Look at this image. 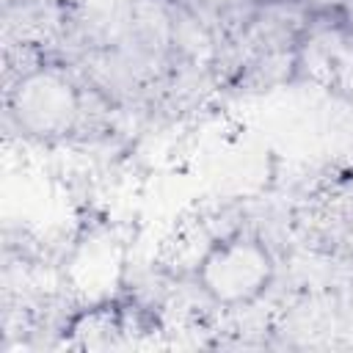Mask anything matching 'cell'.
Instances as JSON below:
<instances>
[{"label":"cell","mask_w":353,"mask_h":353,"mask_svg":"<svg viewBox=\"0 0 353 353\" xmlns=\"http://www.w3.org/2000/svg\"><path fill=\"white\" fill-rule=\"evenodd\" d=\"M11 113L19 130L39 138H55L77 124L80 94L63 72L50 66L33 69L30 74L19 77L17 88L11 91Z\"/></svg>","instance_id":"1"},{"label":"cell","mask_w":353,"mask_h":353,"mask_svg":"<svg viewBox=\"0 0 353 353\" xmlns=\"http://www.w3.org/2000/svg\"><path fill=\"white\" fill-rule=\"evenodd\" d=\"M270 279V256L254 240L215 245L201 259V287L221 303H245Z\"/></svg>","instance_id":"2"},{"label":"cell","mask_w":353,"mask_h":353,"mask_svg":"<svg viewBox=\"0 0 353 353\" xmlns=\"http://www.w3.org/2000/svg\"><path fill=\"white\" fill-rule=\"evenodd\" d=\"M248 72H245V80L254 85V88H270L281 80L290 77L292 66H295V50H284V52H262V55H254L245 61Z\"/></svg>","instance_id":"3"},{"label":"cell","mask_w":353,"mask_h":353,"mask_svg":"<svg viewBox=\"0 0 353 353\" xmlns=\"http://www.w3.org/2000/svg\"><path fill=\"white\" fill-rule=\"evenodd\" d=\"M312 14H339L347 0H301Z\"/></svg>","instance_id":"4"},{"label":"cell","mask_w":353,"mask_h":353,"mask_svg":"<svg viewBox=\"0 0 353 353\" xmlns=\"http://www.w3.org/2000/svg\"><path fill=\"white\" fill-rule=\"evenodd\" d=\"M342 30H345V39L353 44V0H347L345 6H342Z\"/></svg>","instance_id":"5"},{"label":"cell","mask_w":353,"mask_h":353,"mask_svg":"<svg viewBox=\"0 0 353 353\" xmlns=\"http://www.w3.org/2000/svg\"><path fill=\"white\" fill-rule=\"evenodd\" d=\"M157 3H163V6H179V3H188V0H157Z\"/></svg>","instance_id":"6"}]
</instances>
